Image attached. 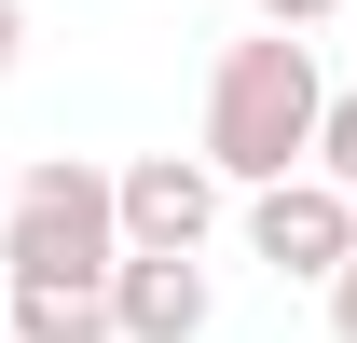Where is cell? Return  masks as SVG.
<instances>
[{"mask_svg":"<svg viewBox=\"0 0 357 343\" xmlns=\"http://www.w3.org/2000/svg\"><path fill=\"white\" fill-rule=\"evenodd\" d=\"M316 110H330L316 42H289V28L220 42V69H206V178H220V192H275V178H303Z\"/></svg>","mask_w":357,"mask_h":343,"instance_id":"cell-1","label":"cell"},{"mask_svg":"<svg viewBox=\"0 0 357 343\" xmlns=\"http://www.w3.org/2000/svg\"><path fill=\"white\" fill-rule=\"evenodd\" d=\"M110 261H124V234H110V165H83V151L14 165V192H0V275H14V289H110Z\"/></svg>","mask_w":357,"mask_h":343,"instance_id":"cell-2","label":"cell"},{"mask_svg":"<svg viewBox=\"0 0 357 343\" xmlns=\"http://www.w3.org/2000/svg\"><path fill=\"white\" fill-rule=\"evenodd\" d=\"M110 234H124V261H192L220 234L206 151H137V165H110Z\"/></svg>","mask_w":357,"mask_h":343,"instance_id":"cell-3","label":"cell"},{"mask_svg":"<svg viewBox=\"0 0 357 343\" xmlns=\"http://www.w3.org/2000/svg\"><path fill=\"white\" fill-rule=\"evenodd\" d=\"M248 261H275V275H303V289H330L357 261V206L330 192V178H275V192H248Z\"/></svg>","mask_w":357,"mask_h":343,"instance_id":"cell-4","label":"cell"},{"mask_svg":"<svg viewBox=\"0 0 357 343\" xmlns=\"http://www.w3.org/2000/svg\"><path fill=\"white\" fill-rule=\"evenodd\" d=\"M206 330V261H110V343H192Z\"/></svg>","mask_w":357,"mask_h":343,"instance_id":"cell-5","label":"cell"},{"mask_svg":"<svg viewBox=\"0 0 357 343\" xmlns=\"http://www.w3.org/2000/svg\"><path fill=\"white\" fill-rule=\"evenodd\" d=\"M14 343H110V289H0Z\"/></svg>","mask_w":357,"mask_h":343,"instance_id":"cell-6","label":"cell"},{"mask_svg":"<svg viewBox=\"0 0 357 343\" xmlns=\"http://www.w3.org/2000/svg\"><path fill=\"white\" fill-rule=\"evenodd\" d=\"M303 165H316V178H330V192L357 206V83L330 96V110H316V151H303Z\"/></svg>","mask_w":357,"mask_h":343,"instance_id":"cell-7","label":"cell"},{"mask_svg":"<svg viewBox=\"0 0 357 343\" xmlns=\"http://www.w3.org/2000/svg\"><path fill=\"white\" fill-rule=\"evenodd\" d=\"M330 14H344V0H261V28H289V42H303V28H330Z\"/></svg>","mask_w":357,"mask_h":343,"instance_id":"cell-8","label":"cell"},{"mask_svg":"<svg viewBox=\"0 0 357 343\" xmlns=\"http://www.w3.org/2000/svg\"><path fill=\"white\" fill-rule=\"evenodd\" d=\"M330 343H357V261L330 275Z\"/></svg>","mask_w":357,"mask_h":343,"instance_id":"cell-9","label":"cell"},{"mask_svg":"<svg viewBox=\"0 0 357 343\" xmlns=\"http://www.w3.org/2000/svg\"><path fill=\"white\" fill-rule=\"evenodd\" d=\"M14 55H28V0H0V83H14Z\"/></svg>","mask_w":357,"mask_h":343,"instance_id":"cell-10","label":"cell"},{"mask_svg":"<svg viewBox=\"0 0 357 343\" xmlns=\"http://www.w3.org/2000/svg\"><path fill=\"white\" fill-rule=\"evenodd\" d=\"M0 192H14V165H0Z\"/></svg>","mask_w":357,"mask_h":343,"instance_id":"cell-11","label":"cell"},{"mask_svg":"<svg viewBox=\"0 0 357 343\" xmlns=\"http://www.w3.org/2000/svg\"><path fill=\"white\" fill-rule=\"evenodd\" d=\"M0 343H14V330H0Z\"/></svg>","mask_w":357,"mask_h":343,"instance_id":"cell-12","label":"cell"}]
</instances>
